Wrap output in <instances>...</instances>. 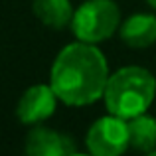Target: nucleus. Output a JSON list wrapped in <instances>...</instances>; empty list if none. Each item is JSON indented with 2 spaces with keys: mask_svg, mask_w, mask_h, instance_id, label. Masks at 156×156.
Instances as JSON below:
<instances>
[{
  "mask_svg": "<svg viewBox=\"0 0 156 156\" xmlns=\"http://www.w3.org/2000/svg\"><path fill=\"white\" fill-rule=\"evenodd\" d=\"M109 79L107 59L99 48L87 42L69 44L51 65L50 85L65 105H91L103 97Z\"/></svg>",
  "mask_w": 156,
  "mask_h": 156,
  "instance_id": "obj_1",
  "label": "nucleus"
},
{
  "mask_svg": "<svg viewBox=\"0 0 156 156\" xmlns=\"http://www.w3.org/2000/svg\"><path fill=\"white\" fill-rule=\"evenodd\" d=\"M156 79L144 67L130 65L109 75L103 99L111 115L133 119L142 115L154 101Z\"/></svg>",
  "mask_w": 156,
  "mask_h": 156,
  "instance_id": "obj_2",
  "label": "nucleus"
},
{
  "mask_svg": "<svg viewBox=\"0 0 156 156\" xmlns=\"http://www.w3.org/2000/svg\"><path fill=\"white\" fill-rule=\"evenodd\" d=\"M121 24V12L113 0H87L73 12L71 28L79 42L97 44L111 38Z\"/></svg>",
  "mask_w": 156,
  "mask_h": 156,
  "instance_id": "obj_3",
  "label": "nucleus"
},
{
  "mask_svg": "<svg viewBox=\"0 0 156 156\" xmlns=\"http://www.w3.org/2000/svg\"><path fill=\"white\" fill-rule=\"evenodd\" d=\"M87 148L95 156H119L129 146L126 119L109 115L91 125L87 133Z\"/></svg>",
  "mask_w": 156,
  "mask_h": 156,
  "instance_id": "obj_4",
  "label": "nucleus"
},
{
  "mask_svg": "<svg viewBox=\"0 0 156 156\" xmlns=\"http://www.w3.org/2000/svg\"><path fill=\"white\" fill-rule=\"evenodd\" d=\"M57 95L51 89V85H34L26 89L20 97L16 115L26 125H40L46 119H50L55 111Z\"/></svg>",
  "mask_w": 156,
  "mask_h": 156,
  "instance_id": "obj_5",
  "label": "nucleus"
},
{
  "mask_svg": "<svg viewBox=\"0 0 156 156\" xmlns=\"http://www.w3.org/2000/svg\"><path fill=\"white\" fill-rule=\"evenodd\" d=\"M26 152L32 156H67L75 152V144L65 134L46 126H34L26 138Z\"/></svg>",
  "mask_w": 156,
  "mask_h": 156,
  "instance_id": "obj_6",
  "label": "nucleus"
},
{
  "mask_svg": "<svg viewBox=\"0 0 156 156\" xmlns=\"http://www.w3.org/2000/svg\"><path fill=\"white\" fill-rule=\"evenodd\" d=\"M121 38L130 48H148L156 42V16L133 14L121 24Z\"/></svg>",
  "mask_w": 156,
  "mask_h": 156,
  "instance_id": "obj_7",
  "label": "nucleus"
},
{
  "mask_svg": "<svg viewBox=\"0 0 156 156\" xmlns=\"http://www.w3.org/2000/svg\"><path fill=\"white\" fill-rule=\"evenodd\" d=\"M126 126H129V146L152 154L156 150V119L142 113L138 117L126 119Z\"/></svg>",
  "mask_w": 156,
  "mask_h": 156,
  "instance_id": "obj_8",
  "label": "nucleus"
},
{
  "mask_svg": "<svg viewBox=\"0 0 156 156\" xmlns=\"http://www.w3.org/2000/svg\"><path fill=\"white\" fill-rule=\"evenodd\" d=\"M34 14L50 28L67 26L73 20V6L69 0H34Z\"/></svg>",
  "mask_w": 156,
  "mask_h": 156,
  "instance_id": "obj_9",
  "label": "nucleus"
},
{
  "mask_svg": "<svg viewBox=\"0 0 156 156\" xmlns=\"http://www.w3.org/2000/svg\"><path fill=\"white\" fill-rule=\"evenodd\" d=\"M146 2H148V4H150L152 8H156V0H146Z\"/></svg>",
  "mask_w": 156,
  "mask_h": 156,
  "instance_id": "obj_10",
  "label": "nucleus"
}]
</instances>
